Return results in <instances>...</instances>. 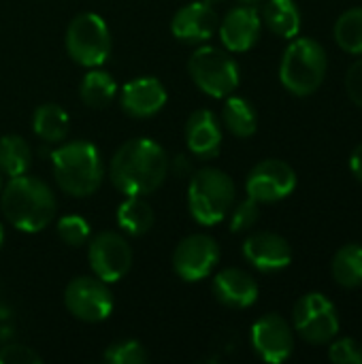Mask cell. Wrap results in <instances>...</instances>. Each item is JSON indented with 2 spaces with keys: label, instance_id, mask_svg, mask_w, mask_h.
I'll return each instance as SVG.
<instances>
[{
  "label": "cell",
  "instance_id": "6da1fadb",
  "mask_svg": "<svg viewBox=\"0 0 362 364\" xmlns=\"http://www.w3.org/2000/svg\"><path fill=\"white\" fill-rule=\"evenodd\" d=\"M169 168L171 160L162 145L139 136L115 149L109 162V179L124 196H147L164 183Z\"/></svg>",
  "mask_w": 362,
  "mask_h": 364
},
{
  "label": "cell",
  "instance_id": "7a4b0ae2",
  "mask_svg": "<svg viewBox=\"0 0 362 364\" xmlns=\"http://www.w3.org/2000/svg\"><path fill=\"white\" fill-rule=\"evenodd\" d=\"M55 207L58 203L49 183L28 173L9 177L0 190V209L6 222L26 235L45 230L53 222Z\"/></svg>",
  "mask_w": 362,
  "mask_h": 364
},
{
  "label": "cell",
  "instance_id": "3957f363",
  "mask_svg": "<svg viewBox=\"0 0 362 364\" xmlns=\"http://www.w3.org/2000/svg\"><path fill=\"white\" fill-rule=\"evenodd\" d=\"M51 168L58 188L73 198L96 194L105 179L100 151L90 141L60 143L51 151Z\"/></svg>",
  "mask_w": 362,
  "mask_h": 364
},
{
  "label": "cell",
  "instance_id": "277c9868",
  "mask_svg": "<svg viewBox=\"0 0 362 364\" xmlns=\"http://www.w3.org/2000/svg\"><path fill=\"white\" fill-rule=\"evenodd\" d=\"M235 181L228 173L205 166L190 177L188 183V209L196 224L215 226L220 224L235 205Z\"/></svg>",
  "mask_w": 362,
  "mask_h": 364
},
{
  "label": "cell",
  "instance_id": "5b68a950",
  "mask_svg": "<svg viewBox=\"0 0 362 364\" xmlns=\"http://www.w3.org/2000/svg\"><path fill=\"white\" fill-rule=\"evenodd\" d=\"M329 58L324 47L309 36H301L286 47L280 64V81L294 96H312L324 83Z\"/></svg>",
  "mask_w": 362,
  "mask_h": 364
},
{
  "label": "cell",
  "instance_id": "8992f818",
  "mask_svg": "<svg viewBox=\"0 0 362 364\" xmlns=\"http://www.w3.org/2000/svg\"><path fill=\"white\" fill-rule=\"evenodd\" d=\"M64 47L70 60H75L79 66L98 68L111 55V30L98 13H79L66 28Z\"/></svg>",
  "mask_w": 362,
  "mask_h": 364
},
{
  "label": "cell",
  "instance_id": "52a82bcc",
  "mask_svg": "<svg viewBox=\"0 0 362 364\" xmlns=\"http://www.w3.org/2000/svg\"><path fill=\"white\" fill-rule=\"evenodd\" d=\"M188 73L194 85L211 98L230 96L241 81L237 62L228 51L211 45H201L188 60Z\"/></svg>",
  "mask_w": 362,
  "mask_h": 364
},
{
  "label": "cell",
  "instance_id": "ba28073f",
  "mask_svg": "<svg viewBox=\"0 0 362 364\" xmlns=\"http://www.w3.org/2000/svg\"><path fill=\"white\" fill-rule=\"evenodd\" d=\"M292 326L309 346H329L339 333V316L329 296L309 292L294 303Z\"/></svg>",
  "mask_w": 362,
  "mask_h": 364
},
{
  "label": "cell",
  "instance_id": "9c48e42d",
  "mask_svg": "<svg viewBox=\"0 0 362 364\" xmlns=\"http://www.w3.org/2000/svg\"><path fill=\"white\" fill-rule=\"evenodd\" d=\"M64 305L68 314L81 322L98 324L113 314V294L109 284L87 275L75 277L64 290Z\"/></svg>",
  "mask_w": 362,
  "mask_h": 364
},
{
  "label": "cell",
  "instance_id": "30bf717a",
  "mask_svg": "<svg viewBox=\"0 0 362 364\" xmlns=\"http://www.w3.org/2000/svg\"><path fill=\"white\" fill-rule=\"evenodd\" d=\"M220 262V245L205 232H194L181 239L173 252V271L179 279L196 284L213 273Z\"/></svg>",
  "mask_w": 362,
  "mask_h": 364
},
{
  "label": "cell",
  "instance_id": "8fae6325",
  "mask_svg": "<svg viewBox=\"0 0 362 364\" xmlns=\"http://www.w3.org/2000/svg\"><path fill=\"white\" fill-rule=\"evenodd\" d=\"M87 262L92 273L107 282L115 284L126 277L132 267V250L128 241L113 230L98 232L87 245Z\"/></svg>",
  "mask_w": 362,
  "mask_h": 364
},
{
  "label": "cell",
  "instance_id": "7c38bea8",
  "mask_svg": "<svg viewBox=\"0 0 362 364\" xmlns=\"http://www.w3.org/2000/svg\"><path fill=\"white\" fill-rule=\"evenodd\" d=\"M297 188V173L294 168L277 158H269L258 162L247 179H245V192L250 198L258 203H277L288 198Z\"/></svg>",
  "mask_w": 362,
  "mask_h": 364
},
{
  "label": "cell",
  "instance_id": "4fadbf2b",
  "mask_svg": "<svg viewBox=\"0 0 362 364\" xmlns=\"http://www.w3.org/2000/svg\"><path fill=\"white\" fill-rule=\"evenodd\" d=\"M250 341L260 360L269 364L286 363L294 352V333L280 314H267L252 326Z\"/></svg>",
  "mask_w": 362,
  "mask_h": 364
},
{
  "label": "cell",
  "instance_id": "5bb4252c",
  "mask_svg": "<svg viewBox=\"0 0 362 364\" xmlns=\"http://www.w3.org/2000/svg\"><path fill=\"white\" fill-rule=\"evenodd\" d=\"M218 32L226 51L243 53L250 51L262 32V17L254 4L233 6L218 23Z\"/></svg>",
  "mask_w": 362,
  "mask_h": 364
},
{
  "label": "cell",
  "instance_id": "9a60e30c",
  "mask_svg": "<svg viewBox=\"0 0 362 364\" xmlns=\"http://www.w3.org/2000/svg\"><path fill=\"white\" fill-rule=\"evenodd\" d=\"M243 258L260 273H277L292 262L290 243L277 232H254L243 241Z\"/></svg>",
  "mask_w": 362,
  "mask_h": 364
},
{
  "label": "cell",
  "instance_id": "2e32d148",
  "mask_svg": "<svg viewBox=\"0 0 362 364\" xmlns=\"http://www.w3.org/2000/svg\"><path fill=\"white\" fill-rule=\"evenodd\" d=\"M220 17L213 11L211 4L198 0L183 4L171 21V32L177 41L188 43V45H198L209 41L218 32Z\"/></svg>",
  "mask_w": 362,
  "mask_h": 364
},
{
  "label": "cell",
  "instance_id": "e0dca14e",
  "mask_svg": "<svg viewBox=\"0 0 362 364\" xmlns=\"http://www.w3.org/2000/svg\"><path fill=\"white\" fill-rule=\"evenodd\" d=\"M166 87L156 77H137L119 92V105L126 115L147 119L160 113L166 105Z\"/></svg>",
  "mask_w": 362,
  "mask_h": 364
},
{
  "label": "cell",
  "instance_id": "ac0fdd59",
  "mask_svg": "<svg viewBox=\"0 0 362 364\" xmlns=\"http://www.w3.org/2000/svg\"><path fill=\"white\" fill-rule=\"evenodd\" d=\"M211 290L215 301L228 309H247L258 301L260 294L256 279L247 271L237 267H228L220 271L213 277Z\"/></svg>",
  "mask_w": 362,
  "mask_h": 364
},
{
  "label": "cell",
  "instance_id": "d6986e66",
  "mask_svg": "<svg viewBox=\"0 0 362 364\" xmlns=\"http://www.w3.org/2000/svg\"><path fill=\"white\" fill-rule=\"evenodd\" d=\"M186 145L192 156L211 160L222 149V126L213 111L196 109L186 122Z\"/></svg>",
  "mask_w": 362,
  "mask_h": 364
},
{
  "label": "cell",
  "instance_id": "ffe728a7",
  "mask_svg": "<svg viewBox=\"0 0 362 364\" xmlns=\"http://www.w3.org/2000/svg\"><path fill=\"white\" fill-rule=\"evenodd\" d=\"M68 128H70V117L55 102L41 105L34 111V115H32V130L47 145H60V143H64L66 136H68Z\"/></svg>",
  "mask_w": 362,
  "mask_h": 364
},
{
  "label": "cell",
  "instance_id": "44dd1931",
  "mask_svg": "<svg viewBox=\"0 0 362 364\" xmlns=\"http://www.w3.org/2000/svg\"><path fill=\"white\" fill-rule=\"evenodd\" d=\"M260 17L262 23L282 38H294L301 30V11L294 0H267Z\"/></svg>",
  "mask_w": 362,
  "mask_h": 364
},
{
  "label": "cell",
  "instance_id": "7402d4cb",
  "mask_svg": "<svg viewBox=\"0 0 362 364\" xmlns=\"http://www.w3.org/2000/svg\"><path fill=\"white\" fill-rule=\"evenodd\" d=\"M115 220L122 232L130 237H143L151 230L156 215L151 205L143 196H126V200L119 203L115 211Z\"/></svg>",
  "mask_w": 362,
  "mask_h": 364
},
{
  "label": "cell",
  "instance_id": "603a6c76",
  "mask_svg": "<svg viewBox=\"0 0 362 364\" xmlns=\"http://www.w3.org/2000/svg\"><path fill=\"white\" fill-rule=\"evenodd\" d=\"M115 96H117V81L107 70L98 66V68H90L83 75L79 83V98L85 107L105 109L113 102Z\"/></svg>",
  "mask_w": 362,
  "mask_h": 364
},
{
  "label": "cell",
  "instance_id": "cb8c5ba5",
  "mask_svg": "<svg viewBox=\"0 0 362 364\" xmlns=\"http://www.w3.org/2000/svg\"><path fill=\"white\" fill-rule=\"evenodd\" d=\"M222 122L226 126V130L239 139H250L256 134L258 128V115L254 105L243 98V96H226L224 109H222Z\"/></svg>",
  "mask_w": 362,
  "mask_h": 364
},
{
  "label": "cell",
  "instance_id": "d4e9b609",
  "mask_svg": "<svg viewBox=\"0 0 362 364\" xmlns=\"http://www.w3.org/2000/svg\"><path fill=\"white\" fill-rule=\"evenodd\" d=\"M32 166V149L19 134H4L0 139V173L6 177L26 175Z\"/></svg>",
  "mask_w": 362,
  "mask_h": 364
},
{
  "label": "cell",
  "instance_id": "484cf974",
  "mask_svg": "<svg viewBox=\"0 0 362 364\" xmlns=\"http://www.w3.org/2000/svg\"><path fill=\"white\" fill-rule=\"evenodd\" d=\"M331 273L341 288L354 290L362 286V245L348 243L344 245L331 264Z\"/></svg>",
  "mask_w": 362,
  "mask_h": 364
},
{
  "label": "cell",
  "instance_id": "4316f807",
  "mask_svg": "<svg viewBox=\"0 0 362 364\" xmlns=\"http://www.w3.org/2000/svg\"><path fill=\"white\" fill-rule=\"evenodd\" d=\"M333 32L337 45L346 53L362 55V6H354L341 13Z\"/></svg>",
  "mask_w": 362,
  "mask_h": 364
},
{
  "label": "cell",
  "instance_id": "83f0119b",
  "mask_svg": "<svg viewBox=\"0 0 362 364\" xmlns=\"http://www.w3.org/2000/svg\"><path fill=\"white\" fill-rule=\"evenodd\" d=\"M102 360L109 364H145L149 360V356H147L145 348L139 341L126 339V341L111 343L105 350Z\"/></svg>",
  "mask_w": 362,
  "mask_h": 364
},
{
  "label": "cell",
  "instance_id": "f1b7e54d",
  "mask_svg": "<svg viewBox=\"0 0 362 364\" xmlns=\"http://www.w3.org/2000/svg\"><path fill=\"white\" fill-rule=\"evenodd\" d=\"M58 237L62 239V243H66L68 247H81L87 243L90 239V222L83 220L81 215H62L55 224Z\"/></svg>",
  "mask_w": 362,
  "mask_h": 364
},
{
  "label": "cell",
  "instance_id": "f546056e",
  "mask_svg": "<svg viewBox=\"0 0 362 364\" xmlns=\"http://www.w3.org/2000/svg\"><path fill=\"white\" fill-rule=\"evenodd\" d=\"M230 232H247L250 228L256 226L260 218V203L254 198H245L237 203L230 211Z\"/></svg>",
  "mask_w": 362,
  "mask_h": 364
},
{
  "label": "cell",
  "instance_id": "4dcf8cb0",
  "mask_svg": "<svg viewBox=\"0 0 362 364\" xmlns=\"http://www.w3.org/2000/svg\"><path fill=\"white\" fill-rule=\"evenodd\" d=\"M329 360L337 364H362V348L354 339H333L329 343Z\"/></svg>",
  "mask_w": 362,
  "mask_h": 364
},
{
  "label": "cell",
  "instance_id": "1f68e13d",
  "mask_svg": "<svg viewBox=\"0 0 362 364\" xmlns=\"http://www.w3.org/2000/svg\"><path fill=\"white\" fill-rule=\"evenodd\" d=\"M43 358L26 346H4L0 348V364H36Z\"/></svg>",
  "mask_w": 362,
  "mask_h": 364
},
{
  "label": "cell",
  "instance_id": "d6a6232c",
  "mask_svg": "<svg viewBox=\"0 0 362 364\" xmlns=\"http://www.w3.org/2000/svg\"><path fill=\"white\" fill-rule=\"evenodd\" d=\"M346 92L350 100L362 109V58H358L346 75Z\"/></svg>",
  "mask_w": 362,
  "mask_h": 364
},
{
  "label": "cell",
  "instance_id": "836d02e7",
  "mask_svg": "<svg viewBox=\"0 0 362 364\" xmlns=\"http://www.w3.org/2000/svg\"><path fill=\"white\" fill-rule=\"evenodd\" d=\"M350 168H352L354 177L362 183V143L352 151V156H350Z\"/></svg>",
  "mask_w": 362,
  "mask_h": 364
},
{
  "label": "cell",
  "instance_id": "e575fe53",
  "mask_svg": "<svg viewBox=\"0 0 362 364\" xmlns=\"http://www.w3.org/2000/svg\"><path fill=\"white\" fill-rule=\"evenodd\" d=\"M173 171H175L179 177H186V175H190V171H192V166H190V160H188L186 156H177V158L173 160Z\"/></svg>",
  "mask_w": 362,
  "mask_h": 364
},
{
  "label": "cell",
  "instance_id": "d590c367",
  "mask_svg": "<svg viewBox=\"0 0 362 364\" xmlns=\"http://www.w3.org/2000/svg\"><path fill=\"white\" fill-rule=\"evenodd\" d=\"M203 2H207V4H211V6H215V4H222L224 0H203Z\"/></svg>",
  "mask_w": 362,
  "mask_h": 364
},
{
  "label": "cell",
  "instance_id": "8d00e7d4",
  "mask_svg": "<svg viewBox=\"0 0 362 364\" xmlns=\"http://www.w3.org/2000/svg\"><path fill=\"white\" fill-rule=\"evenodd\" d=\"M2 243H4V228H2V224H0V250H2Z\"/></svg>",
  "mask_w": 362,
  "mask_h": 364
},
{
  "label": "cell",
  "instance_id": "74e56055",
  "mask_svg": "<svg viewBox=\"0 0 362 364\" xmlns=\"http://www.w3.org/2000/svg\"><path fill=\"white\" fill-rule=\"evenodd\" d=\"M243 4H258V2H262V0H241Z\"/></svg>",
  "mask_w": 362,
  "mask_h": 364
},
{
  "label": "cell",
  "instance_id": "f35d334b",
  "mask_svg": "<svg viewBox=\"0 0 362 364\" xmlns=\"http://www.w3.org/2000/svg\"><path fill=\"white\" fill-rule=\"evenodd\" d=\"M0 190H2V173H0Z\"/></svg>",
  "mask_w": 362,
  "mask_h": 364
}]
</instances>
